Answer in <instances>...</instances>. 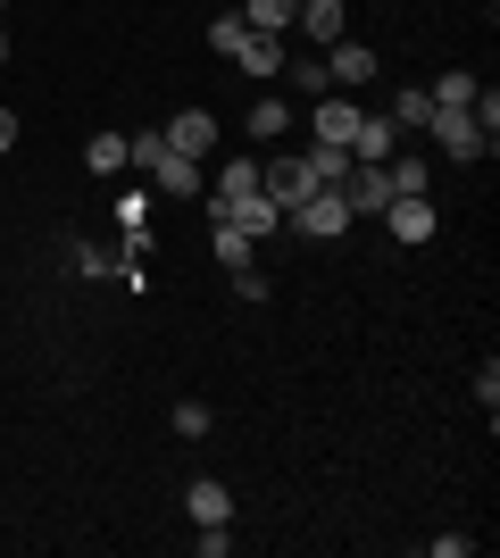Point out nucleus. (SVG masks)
Wrapping results in <instances>:
<instances>
[{"mask_svg": "<svg viewBox=\"0 0 500 558\" xmlns=\"http://www.w3.org/2000/svg\"><path fill=\"white\" fill-rule=\"evenodd\" d=\"M259 192H267V201H276V209H301V201H309V192H317V175H309V159H301V150H276V159H267L259 167Z\"/></svg>", "mask_w": 500, "mask_h": 558, "instance_id": "1", "label": "nucleus"}, {"mask_svg": "<svg viewBox=\"0 0 500 558\" xmlns=\"http://www.w3.org/2000/svg\"><path fill=\"white\" fill-rule=\"evenodd\" d=\"M284 226L309 233V242H342V233H351V201H342V192H309V201H301Z\"/></svg>", "mask_w": 500, "mask_h": 558, "instance_id": "2", "label": "nucleus"}, {"mask_svg": "<svg viewBox=\"0 0 500 558\" xmlns=\"http://www.w3.org/2000/svg\"><path fill=\"white\" fill-rule=\"evenodd\" d=\"M383 226H392V242H408V251L434 242V226H442V217H434V192H392V201H383Z\"/></svg>", "mask_w": 500, "mask_h": 558, "instance_id": "3", "label": "nucleus"}, {"mask_svg": "<svg viewBox=\"0 0 500 558\" xmlns=\"http://www.w3.org/2000/svg\"><path fill=\"white\" fill-rule=\"evenodd\" d=\"M426 134L442 142L451 159H484V150H492V134H484V125H476L467 109H434V117H426Z\"/></svg>", "mask_w": 500, "mask_h": 558, "instance_id": "4", "label": "nucleus"}, {"mask_svg": "<svg viewBox=\"0 0 500 558\" xmlns=\"http://www.w3.org/2000/svg\"><path fill=\"white\" fill-rule=\"evenodd\" d=\"M326 84H333V93H358V84H376V50L351 43V34H342V43H326Z\"/></svg>", "mask_w": 500, "mask_h": 558, "instance_id": "5", "label": "nucleus"}, {"mask_svg": "<svg viewBox=\"0 0 500 558\" xmlns=\"http://www.w3.org/2000/svg\"><path fill=\"white\" fill-rule=\"evenodd\" d=\"M167 150L209 159V150H217V117H209V109H175V117H167Z\"/></svg>", "mask_w": 500, "mask_h": 558, "instance_id": "6", "label": "nucleus"}, {"mask_svg": "<svg viewBox=\"0 0 500 558\" xmlns=\"http://www.w3.org/2000/svg\"><path fill=\"white\" fill-rule=\"evenodd\" d=\"M184 517L192 525H234V492L217 484V475H192L184 484Z\"/></svg>", "mask_w": 500, "mask_h": 558, "instance_id": "7", "label": "nucleus"}, {"mask_svg": "<svg viewBox=\"0 0 500 558\" xmlns=\"http://www.w3.org/2000/svg\"><path fill=\"white\" fill-rule=\"evenodd\" d=\"M392 150H401V125H392V117H358V134H351V159H358V167H383Z\"/></svg>", "mask_w": 500, "mask_h": 558, "instance_id": "8", "label": "nucleus"}, {"mask_svg": "<svg viewBox=\"0 0 500 558\" xmlns=\"http://www.w3.org/2000/svg\"><path fill=\"white\" fill-rule=\"evenodd\" d=\"M143 175H150L159 192H175V201H192V192H200V159H184V150H159Z\"/></svg>", "mask_w": 500, "mask_h": 558, "instance_id": "9", "label": "nucleus"}, {"mask_svg": "<svg viewBox=\"0 0 500 558\" xmlns=\"http://www.w3.org/2000/svg\"><path fill=\"white\" fill-rule=\"evenodd\" d=\"M342 201H351V217H383V201H392V175H383V167H351Z\"/></svg>", "mask_w": 500, "mask_h": 558, "instance_id": "10", "label": "nucleus"}, {"mask_svg": "<svg viewBox=\"0 0 500 558\" xmlns=\"http://www.w3.org/2000/svg\"><path fill=\"white\" fill-rule=\"evenodd\" d=\"M358 117L367 109H351V93H317V142H342V150H351Z\"/></svg>", "mask_w": 500, "mask_h": 558, "instance_id": "11", "label": "nucleus"}, {"mask_svg": "<svg viewBox=\"0 0 500 558\" xmlns=\"http://www.w3.org/2000/svg\"><path fill=\"white\" fill-rule=\"evenodd\" d=\"M301 34H309V43H342V34H351V9H342V0H301Z\"/></svg>", "mask_w": 500, "mask_h": 558, "instance_id": "12", "label": "nucleus"}, {"mask_svg": "<svg viewBox=\"0 0 500 558\" xmlns=\"http://www.w3.org/2000/svg\"><path fill=\"white\" fill-rule=\"evenodd\" d=\"M234 68L259 75V84H276V75H284V34H251V43L234 50Z\"/></svg>", "mask_w": 500, "mask_h": 558, "instance_id": "13", "label": "nucleus"}, {"mask_svg": "<svg viewBox=\"0 0 500 558\" xmlns=\"http://www.w3.org/2000/svg\"><path fill=\"white\" fill-rule=\"evenodd\" d=\"M301 159H309V175H317V192H342L351 184V150H342V142H309V150H301Z\"/></svg>", "mask_w": 500, "mask_h": 558, "instance_id": "14", "label": "nucleus"}, {"mask_svg": "<svg viewBox=\"0 0 500 558\" xmlns=\"http://www.w3.org/2000/svg\"><path fill=\"white\" fill-rule=\"evenodd\" d=\"M259 192V159H234V167H217V201H209V217H225L234 201H251Z\"/></svg>", "mask_w": 500, "mask_h": 558, "instance_id": "15", "label": "nucleus"}, {"mask_svg": "<svg viewBox=\"0 0 500 558\" xmlns=\"http://www.w3.org/2000/svg\"><path fill=\"white\" fill-rule=\"evenodd\" d=\"M225 217H234V226L251 233V242H267V233L284 226V209H276V201H267V192H251V201H234V209H225Z\"/></svg>", "mask_w": 500, "mask_h": 558, "instance_id": "16", "label": "nucleus"}, {"mask_svg": "<svg viewBox=\"0 0 500 558\" xmlns=\"http://www.w3.org/2000/svg\"><path fill=\"white\" fill-rule=\"evenodd\" d=\"M292 17H301V0H242V25H251V34H292Z\"/></svg>", "mask_w": 500, "mask_h": 558, "instance_id": "17", "label": "nucleus"}, {"mask_svg": "<svg viewBox=\"0 0 500 558\" xmlns=\"http://www.w3.org/2000/svg\"><path fill=\"white\" fill-rule=\"evenodd\" d=\"M251 134H259V142H284V134H292V100L259 93V109H251Z\"/></svg>", "mask_w": 500, "mask_h": 558, "instance_id": "18", "label": "nucleus"}, {"mask_svg": "<svg viewBox=\"0 0 500 558\" xmlns=\"http://www.w3.org/2000/svg\"><path fill=\"white\" fill-rule=\"evenodd\" d=\"M209 242H217V258H225V267H251V233H242L234 217H209Z\"/></svg>", "mask_w": 500, "mask_h": 558, "instance_id": "19", "label": "nucleus"}, {"mask_svg": "<svg viewBox=\"0 0 500 558\" xmlns=\"http://www.w3.org/2000/svg\"><path fill=\"white\" fill-rule=\"evenodd\" d=\"M242 43H251V25H242V9H225V17H209V50H217V59H234Z\"/></svg>", "mask_w": 500, "mask_h": 558, "instance_id": "20", "label": "nucleus"}, {"mask_svg": "<svg viewBox=\"0 0 500 558\" xmlns=\"http://www.w3.org/2000/svg\"><path fill=\"white\" fill-rule=\"evenodd\" d=\"M84 167H93V175H118L125 167V134H93L84 142Z\"/></svg>", "mask_w": 500, "mask_h": 558, "instance_id": "21", "label": "nucleus"}, {"mask_svg": "<svg viewBox=\"0 0 500 558\" xmlns=\"http://www.w3.org/2000/svg\"><path fill=\"white\" fill-rule=\"evenodd\" d=\"M284 84H292V93H333V84H326V59H284Z\"/></svg>", "mask_w": 500, "mask_h": 558, "instance_id": "22", "label": "nucleus"}, {"mask_svg": "<svg viewBox=\"0 0 500 558\" xmlns=\"http://www.w3.org/2000/svg\"><path fill=\"white\" fill-rule=\"evenodd\" d=\"M426 117H434V93H417V84L392 100V125H408V134H426Z\"/></svg>", "mask_w": 500, "mask_h": 558, "instance_id": "23", "label": "nucleus"}, {"mask_svg": "<svg viewBox=\"0 0 500 558\" xmlns=\"http://www.w3.org/2000/svg\"><path fill=\"white\" fill-rule=\"evenodd\" d=\"M467 100H476V75L467 68H451L442 84H434V109H467Z\"/></svg>", "mask_w": 500, "mask_h": 558, "instance_id": "24", "label": "nucleus"}, {"mask_svg": "<svg viewBox=\"0 0 500 558\" xmlns=\"http://www.w3.org/2000/svg\"><path fill=\"white\" fill-rule=\"evenodd\" d=\"M175 434H184V442H200V434H209V409H200V400H175Z\"/></svg>", "mask_w": 500, "mask_h": 558, "instance_id": "25", "label": "nucleus"}, {"mask_svg": "<svg viewBox=\"0 0 500 558\" xmlns=\"http://www.w3.org/2000/svg\"><path fill=\"white\" fill-rule=\"evenodd\" d=\"M192 550H200V558H225V550H234V534H225V525H200V534H192Z\"/></svg>", "mask_w": 500, "mask_h": 558, "instance_id": "26", "label": "nucleus"}, {"mask_svg": "<svg viewBox=\"0 0 500 558\" xmlns=\"http://www.w3.org/2000/svg\"><path fill=\"white\" fill-rule=\"evenodd\" d=\"M476 400H484V417L500 409V367H492V359H484V375H476Z\"/></svg>", "mask_w": 500, "mask_h": 558, "instance_id": "27", "label": "nucleus"}, {"mask_svg": "<svg viewBox=\"0 0 500 558\" xmlns=\"http://www.w3.org/2000/svg\"><path fill=\"white\" fill-rule=\"evenodd\" d=\"M9 150H17V117L0 109V159H9Z\"/></svg>", "mask_w": 500, "mask_h": 558, "instance_id": "28", "label": "nucleus"}, {"mask_svg": "<svg viewBox=\"0 0 500 558\" xmlns=\"http://www.w3.org/2000/svg\"><path fill=\"white\" fill-rule=\"evenodd\" d=\"M0 68H9V34H0Z\"/></svg>", "mask_w": 500, "mask_h": 558, "instance_id": "29", "label": "nucleus"}, {"mask_svg": "<svg viewBox=\"0 0 500 558\" xmlns=\"http://www.w3.org/2000/svg\"><path fill=\"white\" fill-rule=\"evenodd\" d=\"M0 17H9V0H0Z\"/></svg>", "mask_w": 500, "mask_h": 558, "instance_id": "30", "label": "nucleus"}]
</instances>
